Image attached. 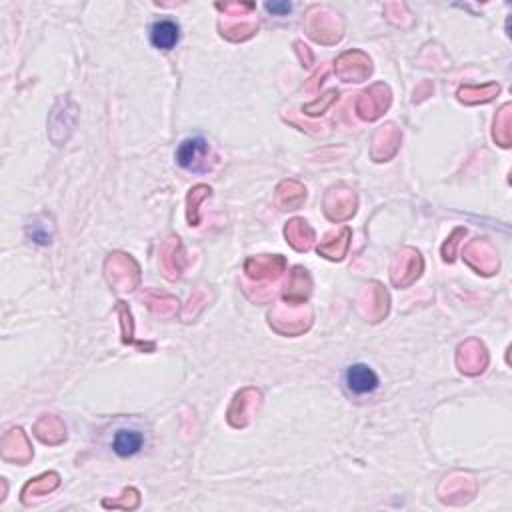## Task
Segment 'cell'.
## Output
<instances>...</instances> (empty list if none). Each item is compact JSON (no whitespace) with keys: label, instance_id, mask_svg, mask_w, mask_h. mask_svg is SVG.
<instances>
[{"label":"cell","instance_id":"1","mask_svg":"<svg viewBox=\"0 0 512 512\" xmlns=\"http://www.w3.org/2000/svg\"><path fill=\"white\" fill-rule=\"evenodd\" d=\"M108 448L118 458H135L147 448L145 428L135 423H125L112 428L108 436Z\"/></svg>","mask_w":512,"mask_h":512},{"label":"cell","instance_id":"2","mask_svg":"<svg viewBox=\"0 0 512 512\" xmlns=\"http://www.w3.org/2000/svg\"><path fill=\"white\" fill-rule=\"evenodd\" d=\"M343 384L351 396L366 398L381 388V378H378L373 366H368L366 363H354L344 368Z\"/></svg>","mask_w":512,"mask_h":512},{"label":"cell","instance_id":"3","mask_svg":"<svg viewBox=\"0 0 512 512\" xmlns=\"http://www.w3.org/2000/svg\"><path fill=\"white\" fill-rule=\"evenodd\" d=\"M209 155H210L209 140L200 135H194L180 142L174 159H177V165L184 170L204 172L209 170Z\"/></svg>","mask_w":512,"mask_h":512},{"label":"cell","instance_id":"4","mask_svg":"<svg viewBox=\"0 0 512 512\" xmlns=\"http://www.w3.org/2000/svg\"><path fill=\"white\" fill-rule=\"evenodd\" d=\"M150 45L162 53H170L180 43V26L170 18H159L150 25L148 30Z\"/></svg>","mask_w":512,"mask_h":512},{"label":"cell","instance_id":"5","mask_svg":"<svg viewBox=\"0 0 512 512\" xmlns=\"http://www.w3.org/2000/svg\"><path fill=\"white\" fill-rule=\"evenodd\" d=\"M266 10H269V13H272V15L284 16V15L291 13L292 5L291 3H269V5H266Z\"/></svg>","mask_w":512,"mask_h":512}]
</instances>
